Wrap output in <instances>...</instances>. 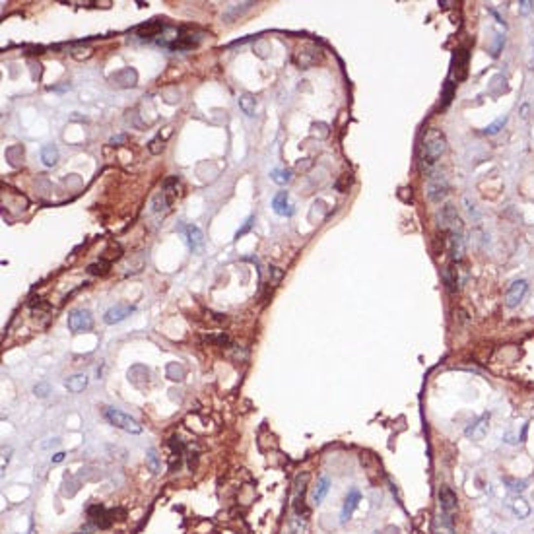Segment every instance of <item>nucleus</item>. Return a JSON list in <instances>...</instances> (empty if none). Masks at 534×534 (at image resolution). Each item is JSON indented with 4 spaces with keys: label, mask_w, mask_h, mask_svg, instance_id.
<instances>
[{
    "label": "nucleus",
    "mask_w": 534,
    "mask_h": 534,
    "mask_svg": "<svg viewBox=\"0 0 534 534\" xmlns=\"http://www.w3.org/2000/svg\"><path fill=\"white\" fill-rule=\"evenodd\" d=\"M447 152V138L441 130L437 129H429L425 132L423 140H421V152H420V160L423 169L429 173L433 169V165L437 163V160Z\"/></svg>",
    "instance_id": "nucleus-1"
},
{
    "label": "nucleus",
    "mask_w": 534,
    "mask_h": 534,
    "mask_svg": "<svg viewBox=\"0 0 534 534\" xmlns=\"http://www.w3.org/2000/svg\"><path fill=\"white\" fill-rule=\"evenodd\" d=\"M103 416H105V420L109 421L111 425L119 427V429H123V431H129V433H142V425L134 420V418H130L129 414H125V412H121V410H117V408H105V410H103Z\"/></svg>",
    "instance_id": "nucleus-2"
},
{
    "label": "nucleus",
    "mask_w": 534,
    "mask_h": 534,
    "mask_svg": "<svg viewBox=\"0 0 534 534\" xmlns=\"http://www.w3.org/2000/svg\"><path fill=\"white\" fill-rule=\"evenodd\" d=\"M425 193H427V198L431 202H441L447 194H449V181L445 175H429V181H427V187H425Z\"/></svg>",
    "instance_id": "nucleus-3"
},
{
    "label": "nucleus",
    "mask_w": 534,
    "mask_h": 534,
    "mask_svg": "<svg viewBox=\"0 0 534 534\" xmlns=\"http://www.w3.org/2000/svg\"><path fill=\"white\" fill-rule=\"evenodd\" d=\"M68 328L72 332H86L94 328V317L88 309H74L68 315Z\"/></svg>",
    "instance_id": "nucleus-4"
},
{
    "label": "nucleus",
    "mask_w": 534,
    "mask_h": 534,
    "mask_svg": "<svg viewBox=\"0 0 534 534\" xmlns=\"http://www.w3.org/2000/svg\"><path fill=\"white\" fill-rule=\"evenodd\" d=\"M439 227L443 231H449V233H456V231H462V220L458 216V212L454 206H445L441 214H439Z\"/></svg>",
    "instance_id": "nucleus-5"
},
{
    "label": "nucleus",
    "mask_w": 534,
    "mask_h": 534,
    "mask_svg": "<svg viewBox=\"0 0 534 534\" xmlns=\"http://www.w3.org/2000/svg\"><path fill=\"white\" fill-rule=\"evenodd\" d=\"M109 84H111L113 88H119V90L134 88V86L138 84V72H136L134 68H130V66L121 68V70H117L115 74L109 76Z\"/></svg>",
    "instance_id": "nucleus-6"
},
{
    "label": "nucleus",
    "mask_w": 534,
    "mask_h": 534,
    "mask_svg": "<svg viewBox=\"0 0 534 534\" xmlns=\"http://www.w3.org/2000/svg\"><path fill=\"white\" fill-rule=\"evenodd\" d=\"M307 482H309V474H301L295 478V499H293V507H295V513L297 515H307V509H305V491H307Z\"/></svg>",
    "instance_id": "nucleus-7"
},
{
    "label": "nucleus",
    "mask_w": 534,
    "mask_h": 534,
    "mask_svg": "<svg viewBox=\"0 0 534 534\" xmlns=\"http://www.w3.org/2000/svg\"><path fill=\"white\" fill-rule=\"evenodd\" d=\"M526 291H528V284L524 282V280H517V282H513L511 284V288L507 290V295H505V303H507V307H517L518 303L524 299V295H526Z\"/></svg>",
    "instance_id": "nucleus-8"
},
{
    "label": "nucleus",
    "mask_w": 534,
    "mask_h": 534,
    "mask_svg": "<svg viewBox=\"0 0 534 534\" xmlns=\"http://www.w3.org/2000/svg\"><path fill=\"white\" fill-rule=\"evenodd\" d=\"M321 57H323V53L317 47H305L295 55V65L299 68H311L321 61Z\"/></svg>",
    "instance_id": "nucleus-9"
},
{
    "label": "nucleus",
    "mask_w": 534,
    "mask_h": 534,
    "mask_svg": "<svg viewBox=\"0 0 534 534\" xmlns=\"http://www.w3.org/2000/svg\"><path fill=\"white\" fill-rule=\"evenodd\" d=\"M132 311H134V307L129 305V303H119V305H113L111 309H107V313L103 315V321H105V324H117L121 321H125L127 317H130Z\"/></svg>",
    "instance_id": "nucleus-10"
},
{
    "label": "nucleus",
    "mask_w": 534,
    "mask_h": 534,
    "mask_svg": "<svg viewBox=\"0 0 534 534\" xmlns=\"http://www.w3.org/2000/svg\"><path fill=\"white\" fill-rule=\"evenodd\" d=\"M359 499H361V493H359V489H357V487H352V489L348 491L346 499H344V505H342V513H340V522H342V524L350 520L352 513L356 511Z\"/></svg>",
    "instance_id": "nucleus-11"
},
{
    "label": "nucleus",
    "mask_w": 534,
    "mask_h": 534,
    "mask_svg": "<svg viewBox=\"0 0 534 534\" xmlns=\"http://www.w3.org/2000/svg\"><path fill=\"white\" fill-rule=\"evenodd\" d=\"M487 427H489V414H484L466 427V437L472 441H482L487 433Z\"/></svg>",
    "instance_id": "nucleus-12"
},
{
    "label": "nucleus",
    "mask_w": 534,
    "mask_h": 534,
    "mask_svg": "<svg viewBox=\"0 0 534 534\" xmlns=\"http://www.w3.org/2000/svg\"><path fill=\"white\" fill-rule=\"evenodd\" d=\"M439 505H441V511H443V513L453 515L454 511H456L458 501H456V495H454V491L449 487V485H443V487L439 489Z\"/></svg>",
    "instance_id": "nucleus-13"
},
{
    "label": "nucleus",
    "mask_w": 534,
    "mask_h": 534,
    "mask_svg": "<svg viewBox=\"0 0 534 534\" xmlns=\"http://www.w3.org/2000/svg\"><path fill=\"white\" fill-rule=\"evenodd\" d=\"M115 513H109L105 507H101V505H94V507H90V511H88V517H90V520L92 522H96L97 526H101V528H105V526H109L111 522H113V517Z\"/></svg>",
    "instance_id": "nucleus-14"
},
{
    "label": "nucleus",
    "mask_w": 534,
    "mask_h": 534,
    "mask_svg": "<svg viewBox=\"0 0 534 534\" xmlns=\"http://www.w3.org/2000/svg\"><path fill=\"white\" fill-rule=\"evenodd\" d=\"M466 66H468V53H466V51H458V53L454 55L453 74H451V78L462 80V78L466 76Z\"/></svg>",
    "instance_id": "nucleus-15"
},
{
    "label": "nucleus",
    "mask_w": 534,
    "mask_h": 534,
    "mask_svg": "<svg viewBox=\"0 0 534 534\" xmlns=\"http://www.w3.org/2000/svg\"><path fill=\"white\" fill-rule=\"evenodd\" d=\"M272 208L278 216H291L293 214V206L290 204V196L288 193H278L272 198Z\"/></svg>",
    "instance_id": "nucleus-16"
},
{
    "label": "nucleus",
    "mask_w": 534,
    "mask_h": 534,
    "mask_svg": "<svg viewBox=\"0 0 534 534\" xmlns=\"http://www.w3.org/2000/svg\"><path fill=\"white\" fill-rule=\"evenodd\" d=\"M185 233H187V243H189L191 251L198 253L204 247V235H202V231L196 226H189L185 229Z\"/></svg>",
    "instance_id": "nucleus-17"
},
{
    "label": "nucleus",
    "mask_w": 534,
    "mask_h": 534,
    "mask_svg": "<svg viewBox=\"0 0 534 534\" xmlns=\"http://www.w3.org/2000/svg\"><path fill=\"white\" fill-rule=\"evenodd\" d=\"M449 247H451V257H453V260H460L464 257V235H462V231L451 233Z\"/></svg>",
    "instance_id": "nucleus-18"
},
{
    "label": "nucleus",
    "mask_w": 534,
    "mask_h": 534,
    "mask_svg": "<svg viewBox=\"0 0 534 534\" xmlns=\"http://www.w3.org/2000/svg\"><path fill=\"white\" fill-rule=\"evenodd\" d=\"M509 507H511V511H513V515L517 518H526L528 515H530V505H528V501L524 499V497H520V495H515V497H511V501H509Z\"/></svg>",
    "instance_id": "nucleus-19"
},
{
    "label": "nucleus",
    "mask_w": 534,
    "mask_h": 534,
    "mask_svg": "<svg viewBox=\"0 0 534 534\" xmlns=\"http://www.w3.org/2000/svg\"><path fill=\"white\" fill-rule=\"evenodd\" d=\"M163 28L165 26H163L162 22H156V20L146 22L144 26L138 28V37H142V39H154V37H158L163 32Z\"/></svg>",
    "instance_id": "nucleus-20"
},
{
    "label": "nucleus",
    "mask_w": 534,
    "mask_h": 534,
    "mask_svg": "<svg viewBox=\"0 0 534 534\" xmlns=\"http://www.w3.org/2000/svg\"><path fill=\"white\" fill-rule=\"evenodd\" d=\"M437 534H454V522H453V515L449 513H443L437 517Z\"/></svg>",
    "instance_id": "nucleus-21"
},
{
    "label": "nucleus",
    "mask_w": 534,
    "mask_h": 534,
    "mask_svg": "<svg viewBox=\"0 0 534 534\" xmlns=\"http://www.w3.org/2000/svg\"><path fill=\"white\" fill-rule=\"evenodd\" d=\"M443 278H445L447 290L451 291V293H454V291L458 290V270H456L454 262H451V264L445 268V274H443Z\"/></svg>",
    "instance_id": "nucleus-22"
},
{
    "label": "nucleus",
    "mask_w": 534,
    "mask_h": 534,
    "mask_svg": "<svg viewBox=\"0 0 534 534\" xmlns=\"http://www.w3.org/2000/svg\"><path fill=\"white\" fill-rule=\"evenodd\" d=\"M24 154H26L24 146H12L6 150V160L12 167H20L24 163Z\"/></svg>",
    "instance_id": "nucleus-23"
},
{
    "label": "nucleus",
    "mask_w": 534,
    "mask_h": 534,
    "mask_svg": "<svg viewBox=\"0 0 534 534\" xmlns=\"http://www.w3.org/2000/svg\"><path fill=\"white\" fill-rule=\"evenodd\" d=\"M328 489H330V480H328V476H323L319 482H317V489H315V493H313V501L317 503H323L324 501V497H326V493H328Z\"/></svg>",
    "instance_id": "nucleus-24"
},
{
    "label": "nucleus",
    "mask_w": 534,
    "mask_h": 534,
    "mask_svg": "<svg viewBox=\"0 0 534 534\" xmlns=\"http://www.w3.org/2000/svg\"><path fill=\"white\" fill-rule=\"evenodd\" d=\"M239 107L243 109V113L249 117H255V109H257V99L253 94H243L239 97Z\"/></svg>",
    "instance_id": "nucleus-25"
},
{
    "label": "nucleus",
    "mask_w": 534,
    "mask_h": 534,
    "mask_svg": "<svg viewBox=\"0 0 534 534\" xmlns=\"http://www.w3.org/2000/svg\"><path fill=\"white\" fill-rule=\"evenodd\" d=\"M88 387V377L86 375H72L70 379H66V388L70 392H82Z\"/></svg>",
    "instance_id": "nucleus-26"
},
{
    "label": "nucleus",
    "mask_w": 534,
    "mask_h": 534,
    "mask_svg": "<svg viewBox=\"0 0 534 534\" xmlns=\"http://www.w3.org/2000/svg\"><path fill=\"white\" fill-rule=\"evenodd\" d=\"M41 160H43V163L47 167L57 165V162H59V150H57V146H45L41 150Z\"/></svg>",
    "instance_id": "nucleus-27"
},
{
    "label": "nucleus",
    "mask_w": 534,
    "mask_h": 534,
    "mask_svg": "<svg viewBox=\"0 0 534 534\" xmlns=\"http://www.w3.org/2000/svg\"><path fill=\"white\" fill-rule=\"evenodd\" d=\"M109 268H111V262L105 259H101V260H97V262H94V264H90V266H88V272L94 276H103L109 272Z\"/></svg>",
    "instance_id": "nucleus-28"
},
{
    "label": "nucleus",
    "mask_w": 534,
    "mask_h": 534,
    "mask_svg": "<svg viewBox=\"0 0 534 534\" xmlns=\"http://www.w3.org/2000/svg\"><path fill=\"white\" fill-rule=\"evenodd\" d=\"M253 6V2H241V4H231L229 8H227V12L224 14V18L226 20H235V16H239V14H243L245 10H249Z\"/></svg>",
    "instance_id": "nucleus-29"
},
{
    "label": "nucleus",
    "mask_w": 534,
    "mask_h": 534,
    "mask_svg": "<svg viewBox=\"0 0 534 534\" xmlns=\"http://www.w3.org/2000/svg\"><path fill=\"white\" fill-rule=\"evenodd\" d=\"M146 464H148L150 472H154V474L160 472V456L156 453V449H148V453H146Z\"/></svg>",
    "instance_id": "nucleus-30"
},
{
    "label": "nucleus",
    "mask_w": 534,
    "mask_h": 534,
    "mask_svg": "<svg viewBox=\"0 0 534 534\" xmlns=\"http://www.w3.org/2000/svg\"><path fill=\"white\" fill-rule=\"evenodd\" d=\"M270 177H272L276 185H288L291 181V171L290 169H274L270 173Z\"/></svg>",
    "instance_id": "nucleus-31"
},
{
    "label": "nucleus",
    "mask_w": 534,
    "mask_h": 534,
    "mask_svg": "<svg viewBox=\"0 0 534 534\" xmlns=\"http://www.w3.org/2000/svg\"><path fill=\"white\" fill-rule=\"evenodd\" d=\"M167 377L171 381H183L185 379V369L181 365H177V363H169L167 365Z\"/></svg>",
    "instance_id": "nucleus-32"
},
{
    "label": "nucleus",
    "mask_w": 534,
    "mask_h": 534,
    "mask_svg": "<svg viewBox=\"0 0 534 534\" xmlns=\"http://www.w3.org/2000/svg\"><path fill=\"white\" fill-rule=\"evenodd\" d=\"M505 123H507V117H499V119H497L495 123H491V125H489V127H487L484 132H485V134H489V136H493V134H497V132L503 129V125H505Z\"/></svg>",
    "instance_id": "nucleus-33"
},
{
    "label": "nucleus",
    "mask_w": 534,
    "mask_h": 534,
    "mask_svg": "<svg viewBox=\"0 0 534 534\" xmlns=\"http://www.w3.org/2000/svg\"><path fill=\"white\" fill-rule=\"evenodd\" d=\"M33 392L37 394V396H41V398H45L49 392H51V387H49L47 383H39V385H35V388H33Z\"/></svg>",
    "instance_id": "nucleus-34"
},
{
    "label": "nucleus",
    "mask_w": 534,
    "mask_h": 534,
    "mask_svg": "<svg viewBox=\"0 0 534 534\" xmlns=\"http://www.w3.org/2000/svg\"><path fill=\"white\" fill-rule=\"evenodd\" d=\"M162 150H163V140L160 138V136L154 138V140L150 142V152H152V154H160Z\"/></svg>",
    "instance_id": "nucleus-35"
},
{
    "label": "nucleus",
    "mask_w": 534,
    "mask_h": 534,
    "mask_svg": "<svg viewBox=\"0 0 534 534\" xmlns=\"http://www.w3.org/2000/svg\"><path fill=\"white\" fill-rule=\"evenodd\" d=\"M253 220H255V218H253V216H251V218H249V220H247V222H245V226H243V227H241V229H239V231H237V233H235V237H237V239H239V237H241V235H245V233H247V231H249V229H251V227H253Z\"/></svg>",
    "instance_id": "nucleus-36"
},
{
    "label": "nucleus",
    "mask_w": 534,
    "mask_h": 534,
    "mask_svg": "<svg viewBox=\"0 0 534 534\" xmlns=\"http://www.w3.org/2000/svg\"><path fill=\"white\" fill-rule=\"evenodd\" d=\"M507 484L511 485V489H513L515 493H518V491H522V489H524V485H526V484H524V482H513V480H507Z\"/></svg>",
    "instance_id": "nucleus-37"
},
{
    "label": "nucleus",
    "mask_w": 534,
    "mask_h": 534,
    "mask_svg": "<svg viewBox=\"0 0 534 534\" xmlns=\"http://www.w3.org/2000/svg\"><path fill=\"white\" fill-rule=\"evenodd\" d=\"M518 6H520V8H518V12H520V14H528V12H530V6H532V2H528V0H522Z\"/></svg>",
    "instance_id": "nucleus-38"
},
{
    "label": "nucleus",
    "mask_w": 534,
    "mask_h": 534,
    "mask_svg": "<svg viewBox=\"0 0 534 534\" xmlns=\"http://www.w3.org/2000/svg\"><path fill=\"white\" fill-rule=\"evenodd\" d=\"M10 453H12V449H4L2 451V454H4V458H2V470H6V466H8V460H10Z\"/></svg>",
    "instance_id": "nucleus-39"
},
{
    "label": "nucleus",
    "mask_w": 534,
    "mask_h": 534,
    "mask_svg": "<svg viewBox=\"0 0 534 534\" xmlns=\"http://www.w3.org/2000/svg\"><path fill=\"white\" fill-rule=\"evenodd\" d=\"M63 460H65V453H57L53 458H51L53 464H59V462H63Z\"/></svg>",
    "instance_id": "nucleus-40"
},
{
    "label": "nucleus",
    "mask_w": 534,
    "mask_h": 534,
    "mask_svg": "<svg viewBox=\"0 0 534 534\" xmlns=\"http://www.w3.org/2000/svg\"><path fill=\"white\" fill-rule=\"evenodd\" d=\"M528 66H530V70H534V43H532V53H530V61H528Z\"/></svg>",
    "instance_id": "nucleus-41"
},
{
    "label": "nucleus",
    "mask_w": 534,
    "mask_h": 534,
    "mask_svg": "<svg viewBox=\"0 0 534 534\" xmlns=\"http://www.w3.org/2000/svg\"><path fill=\"white\" fill-rule=\"evenodd\" d=\"M121 142H125V136H117V138L111 140V144H121Z\"/></svg>",
    "instance_id": "nucleus-42"
},
{
    "label": "nucleus",
    "mask_w": 534,
    "mask_h": 534,
    "mask_svg": "<svg viewBox=\"0 0 534 534\" xmlns=\"http://www.w3.org/2000/svg\"><path fill=\"white\" fill-rule=\"evenodd\" d=\"M30 534H35V524H33V520L30 522Z\"/></svg>",
    "instance_id": "nucleus-43"
}]
</instances>
